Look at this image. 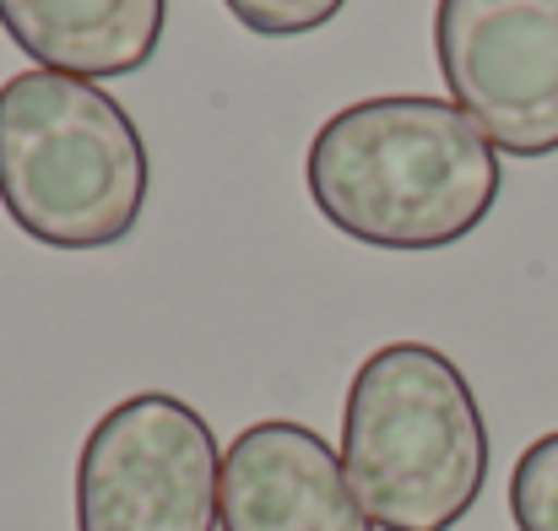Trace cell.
Returning <instances> with one entry per match:
<instances>
[{"mask_svg": "<svg viewBox=\"0 0 558 531\" xmlns=\"http://www.w3.org/2000/svg\"><path fill=\"white\" fill-rule=\"evenodd\" d=\"M217 521L222 531H374L342 450L293 418L250 423L222 450Z\"/></svg>", "mask_w": 558, "mask_h": 531, "instance_id": "6", "label": "cell"}, {"mask_svg": "<svg viewBox=\"0 0 558 531\" xmlns=\"http://www.w3.org/2000/svg\"><path fill=\"white\" fill-rule=\"evenodd\" d=\"M233 11L239 27L260 33V38H293V33H315L326 27L348 0H222Z\"/></svg>", "mask_w": 558, "mask_h": 531, "instance_id": "9", "label": "cell"}, {"mask_svg": "<svg viewBox=\"0 0 558 531\" xmlns=\"http://www.w3.org/2000/svg\"><path fill=\"white\" fill-rule=\"evenodd\" d=\"M222 450L169 390L109 407L76 456V531H217Z\"/></svg>", "mask_w": 558, "mask_h": 531, "instance_id": "4", "label": "cell"}, {"mask_svg": "<svg viewBox=\"0 0 558 531\" xmlns=\"http://www.w3.org/2000/svg\"><path fill=\"white\" fill-rule=\"evenodd\" d=\"M310 201L374 250H445L499 201V147L445 98L390 93L337 109L304 158Z\"/></svg>", "mask_w": 558, "mask_h": 531, "instance_id": "1", "label": "cell"}, {"mask_svg": "<svg viewBox=\"0 0 558 531\" xmlns=\"http://www.w3.org/2000/svg\"><path fill=\"white\" fill-rule=\"evenodd\" d=\"M0 206L49 250L120 244L147 206V142L87 76L16 71L0 87Z\"/></svg>", "mask_w": 558, "mask_h": 531, "instance_id": "3", "label": "cell"}, {"mask_svg": "<svg viewBox=\"0 0 558 531\" xmlns=\"http://www.w3.org/2000/svg\"><path fill=\"white\" fill-rule=\"evenodd\" d=\"M450 104L515 158L558 153V0H439Z\"/></svg>", "mask_w": 558, "mask_h": 531, "instance_id": "5", "label": "cell"}, {"mask_svg": "<svg viewBox=\"0 0 558 531\" xmlns=\"http://www.w3.org/2000/svg\"><path fill=\"white\" fill-rule=\"evenodd\" d=\"M342 472L379 531H450L488 483V423L428 342L374 348L342 407Z\"/></svg>", "mask_w": 558, "mask_h": 531, "instance_id": "2", "label": "cell"}, {"mask_svg": "<svg viewBox=\"0 0 558 531\" xmlns=\"http://www.w3.org/2000/svg\"><path fill=\"white\" fill-rule=\"evenodd\" d=\"M510 516L521 531H558V429L532 439L510 472Z\"/></svg>", "mask_w": 558, "mask_h": 531, "instance_id": "8", "label": "cell"}, {"mask_svg": "<svg viewBox=\"0 0 558 531\" xmlns=\"http://www.w3.org/2000/svg\"><path fill=\"white\" fill-rule=\"evenodd\" d=\"M169 0H0V27L38 60V71L65 76H131L163 44Z\"/></svg>", "mask_w": 558, "mask_h": 531, "instance_id": "7", "label": "cell"}]
</instances>
